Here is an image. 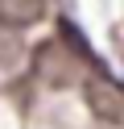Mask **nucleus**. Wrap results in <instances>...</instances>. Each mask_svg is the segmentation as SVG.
<instances>
[{
  "label": "nucleus",
  "instance_id": "3",
  "mask_svg": "<svg viewBox=\"0 0 124 129\" xmlns=\"http://www.w3.org/2000/svg\"><path fill=\"white\" fill-rule=\"evenodd\" d=\"M46 13V0H0V25H33Z\"/></svg>",
  "mask_w": 124,
  "mask_h": 129
},
{
  "label": "nucleus",
  "instance_id": "2",
  "mask_svg": "<svg viewBox=\"0 0 124 129\" xmlns=\"http://www.w3.org/2000/svg\"><path fill=\"white\" fill-rule=\"evenodd\" d=\"M37 75L50 79V83H70L74 79V54H66L58 42L41 46L37 50Z\"/></svg>",
  "mask_w": 124,
  "mask_h": 129
},
{
  "label": "nucleus",
  "instance_id": "1",
  "mask_svg": "<svg viewBox=\"0 0 124 129\" xmlns=\"http://www.w3.org/2000/svg\"><path fill=\"white\" fill-rule=\"evenodd\" d=\"M83 100H87V108L95 112L99 121L124 129V83H116V79H107V75H91L87 83H83Z\"/></svg>",
  "mask_w": 124,
  "mask_h": 129
}]
</instances>
